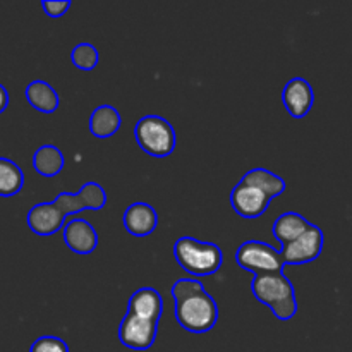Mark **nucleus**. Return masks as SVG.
<instances>
[{"mask_svg":"<svg viewBox=\"0 0 352 352\" xmlns=\"http://www.w3.org/2000/svg\"><path fill=\"white\" fill-rule=\"evenodd\" d=\"M251 291L254 298L268 306L282 322H289L298 313L294 285L284 274L254 275L251 282Z\"/></svg>","mask_w":352,"mask_h":352,"instance_id":"f257e3e1","label":"nucleus"},{"mask_svg":"<svg viewBox=\"0 0 352 352\" xmlns=\"http://www.w3.org/2000/svg\"><path fill=\"white\" fill-rule=\"evenodd\" d=\"M174 256L188 274L206 277L219 272L223 265V254L217 244L203 243L195 237H181L174 244Z\"/></svg>","mask_w":352,"mask_h":352,"instance_id":"f03ea898","label":"nucleus"},{"mask_svg":"<svg viewBox=\"0 0 352 352\" xmlns=\"http://www.w3.org/2000/svg\"><path fill=\"white\" fill-rule=\"evenodd\" d=\"M175 320L188 332L206 333L219 320V306L215 299L201 289L175 302Z\"/></svg>","mask_w":352,"mask_h":352,"instance_id":"7ed1b4c3","label":"nucleus"},{"mask_svg":"<svg viewBox=\"0 0 352 352\" xmlns=\"http://www.w3.org/2000/svg\"><path fill=\"white\" fill-rule=\"evenodd\" d=\"M136 141L144 153L164 158L174 151L177 138L172 124L160 116H144L136 124Z\"/></svg>","mask_w":352,"mask_h":352,"instance_id":"20e7f679","label":"nucleus"},{"mask_svg":"<svg viewBox=\"0 0 352 352\" xmlns=\"http://www.w3.org/2000/svg\"><path fill=\"white\" fill-rule=\"evenodd\" d=\"M236 261L241 268L253 272L254 275L282 274L284 268L280 251L261 241H246L241 244L236 253Z\"/></svg>","mask_w":352,"mask_h":352,"instance_id":"39448f33","label":"nucleus"},{"mask_svg":"<svg viewBox=\"0 0 352 352\" xmlns=\"http://www.w3.org/2000/svg\"><path fill=\"white\" fill-rule=\"evenodd\" d=\"M158 322L141 318V316L126 313L119 327V340L126 347L134 351L150 349L157 339Z\"/></svg>","mask_w":352,"mask_h":352,"instance_id":"423d86ee","label":"nucleus"},{"mask_svg":"<svg viewBox=\"0 0 352 352\" xmlns=\"http://www.w3.org/2000/svg\"><path fill=\"white\" fill-rule=\"evenodd\" d=\"M323 232L320 227L309 226L305 234L282 248L280 256L284 265H302L315 261L323 250Z\"/></svg>","mask_w":352,"mask_h":352,"instance_id":"0eeeda50","label":"nucleus"},{"mask_svg":"<svg viewBox=\"0 0 352 352\" xmlns=\"http://www.w3.org/2000/svg\"><path fill=\"white\" fill-rule=\"evenodd\" d=\"M107 203V192L96 182H86L81 191L76 195L60 192L55 198L54 205L62 212V215L67 217L72 213L85 212V210H102Z\"/></svg>","mask_w":352,"mask_h":352,"instance_id":"6e6552de","label":"nucleus"},{"mask_svg":"<svg viewBox=\"0 0 352 352\" xmlns=\"http://www.w3.org/2000/svg\"><path fill=\"white\" fill-rule=\"evenodd\" d=\"M230 203L237 215L244 217V219H258L267 212L270 198L261 189L239 182L230 192Z\"/></svg>","mask_w":352,"mask_h":352,"instance_id":"1a4fd4ad","label":"nucleus"},{"mask_svg":"<svg viewBox=\"0 0 352 352\" xmlns=\"http://www.w3.org/2000/svg\"><path fill=\"white\" fill-rule=\"evenodd\" d=\"M282 102L292 117L302 119L308 116L315 102L311 85L305 78H292L282 91Z\"/></svg>","mask_w":352,"mask_h":352,"instance_id":"9d476101","label":"nucleus"},{"mask_svg":"<svg viewBox=\"0 0 352 352\" xmlns=\"http://www.w3.org/2000/svg\"><path fill=\"white\" fill-rule=\"evenodd\" d=\"M62 236L69 250L78 254H89L98 248V234L88 220L71 219L64 226Z\"/></svg>","mask_w":352,"mask_h":352,"instance_id":"9b49d317","label":"nucleus"},{"mask_svg":"<svg viewBox=\"0 0 352 352\" xmlns=\"http://www.w3.org/2000/svg\"><path fill=\"white\" fill-rule=\"evenodd\" d=\"M158 215L157 210L143 201L133 203L124 213V227L131 236L144 237L150 236L157 229Z\"/></svg>","mask_w":352,"mask_h":352,"instance_id":"f8f14e48","label":"nucleus"},{"mask_svg":"<svg viewBox=\"0 0 352 352\" xmlns=\"http://www.w3.org/2000/svg\"><path fill=\"white\" fill-rule=\"evenodd\" d=\"M64 219L60 210L52 203L34 205L28 213V226L38 236H52L64 227Z\"/></svg>","mask_w":352,"mask_h":352,"instance_id":"ddd939ff","label":"nucleus"},{"mask_svg":"<svg viewBox=\"0 0 352 352\" xmlns=\"http://www.w3.org/2000/svg\"><path fill=\"white\" fill-rule=\"evenodd\" d=\"M127 313L141 316V318L153 320V322H160L162 313H164V301L158 291L153 287H143L138 289L129 299V308Z\"/></svg>","mask_w":352,"mask_h":352,"instance_id":"4468645a","label":"nucleus"},{"mask_svg":"<svg viewBox=\"0 0 352 352\" xmlns=\"http://www.w3.org/2000/svg\"><path fill=\"white\" fill-rule=\"evenodd\" d=\"M309 226H311V222H308V220L302 215H299V213L285 212L282 213V215H278L277 220H275L274 236L277 237L278 243L284 248L287 246L289 243L298 239L301 234H305Z\"/></svg>","mask_w":352,"mask_h":352,"instance_id":"2eb2a0df","label":"nucleus"},{"mask_svg":"<svg viewBox=\"0 0 352 352\" xmlns=\"http://www.w3.org/2000/svg\"><path fill=\"white\" fill-rule=\"evenodd\" d=\"M120 124H122V117L112 105L96 107L89 117V131L93 136L102 138V140L113 136L119 131Z\"/></svg>","mask_w":352,"mask_h":352,"instance_id":"dca6fc26","label":"nucleus"},{"mask_svg":"<svg viewBox=\"0 0 352 352\" xmlns=\"http://www.w3.org/2000/svg\"><path fill=\"white\" fill-rule=\"evenodd\" d=\"M26 100L33 109L43 113H54L60 103L57 91L41 79H36L26 86Z\"/></svg>","mask_w":352,"mask_h":352,"instance_id":"f3484780","label":"nucleus"},{"mask_svg":"<svg viewBox=\"0 0 352 352\" xmlns=\"http://www.w3.org/2000/svg\"><path fill=\"white\" fill-rule=\"evenodd\" d=\"M33 167L43 177H55L64 168V155L54 144H43L34 151Z\"/></svg>","mask_w":352,"mask_h":352,"instance_id":"a211bd4d","label":"nucleus"},{"mask_svg":"<svg viewBox=\"0 0 352 352\" xmlns=\"http://www.w3.org/2000/svg\"><path fill=\"white\" fill-rule=\"evenodd\" d=\"M241 182L244 184H251L254 188L261 189L265 195L270 199L277 198L282 192L285 191V181L282 177H278L274 172L267 170V168H253V170L246 172L244 177L241 179Z\"/></svg>","mask_w":352,"mask_h":352,"instance_id":"6ab92c4d","label":"nucleus"},{"mask_svg":"<svg viewBox=\"0 0 352 352\" xmlns=\"http://www.w3.org/2000/svg\"><path fill=\"white\" fill-rule=\"evenodd\" d=\"M24 175L19 165L9 158L0 157V196L9 198L23 189Z\"/></svg>","mask_w":352,"mask_h":352,"instance_id":"aec40b11","label":"nucleus"},{"mask_svg":"<svg viewBox=\"0 0 352 352\" xmlns=\"http://www.w3.org/2000/svg\"><path fill=\"white\" fill-rule=\"evenodd\" d=\"M71 60L81 71H93L98 65L100 54L91 43H79L72 48Z\"/></svg>","mask_w":352,"mask_h":352,"instance_id":"412c9836","label":"nucleus"},{"mask_svg":"<svg viewBox=\"0 0 352 352\" xmlns=\"http://www.w3.org/2000/svg\"><path fill=\"white\" fill-rule=\"evenodd\" d=\"M203 284L199 280H195V278H181V280L175 282L170 289V294L174 298V301H181V299L188 298V296L195 294V292L201 291Z\"/></svg>","mask_w":352,"mask_h":352,"instance_id":"4be33fe9","label":"nucleus"},{"mask_svg":"<svg viewBox=\"0 0 352 352\" xmlns=\"http://www.w3.org/2000/svg\"><path fill=\"white\" fill-rule=\"evenodd\" d=\"M30 352H69V346L58 337L43 336L34 340Z\"/></svg>","mask_w":352,"mask_h":352,"instance_id":"5701e85b","label":"nucleus"},{"mask_svg":"<svg viewBox=\"0 0 352 352\" xmlns=\"http://www.w3.org/2000/svg\"><path fill=\"white\" fill-rule=\"evenodd\" d=\"M41 7L48 17H60L67 12L71 2L69 0H43Z\"/></svg>","mask_w":352,"mask_h":352,"instance_id":"b1692460","label":"nucleus"},{"mask_svg":"<svg viewBox=\"0 0 352 352\" xmlns=\"http://www.w3.org/2000/svg\"><path fill=\"white\" fill-rule=\"evenodd\" d=\"M7 105H9V91L0 85V113L7 109Z\"/></svg>","mask_w":352,"mask_h":352,"instance_id":"393cba45","label":"nucleus"}]
</instances>
